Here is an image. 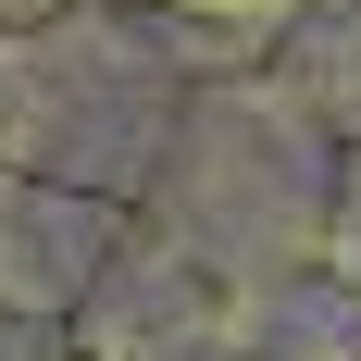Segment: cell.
Masks as SVG:
<instances>
[{
	"instance_id": "obj_1",
	"label": "cell",
	"mask_w": 361,
	"mask_h": 361,
	"mask_svg": "<svg viewBox=\"0 0 361 361\" xmlns=\"http://www.w3.org/2000/svg\"><path fill=\"white\" fill-rule=\"evenodd\" d=\"M349 336L361 0H0V361Z\"/></svg>"
}]
</instances>
